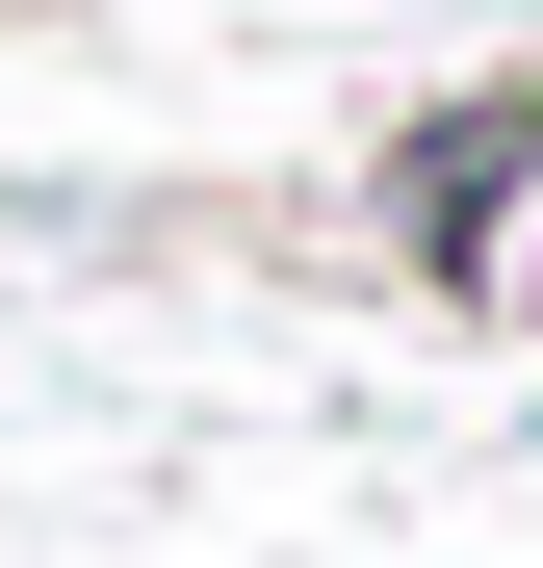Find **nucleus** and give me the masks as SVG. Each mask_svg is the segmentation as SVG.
Wrapping results in <instances>:
<instances>
[{"label":"nucleus","instance_id":"nucleus-1","mask_svg":"<svg viewBox=\"0 0 543 568\" xmlns=\"http://www.w3.org/2000/svg\"><path fill=\"white\" fill-rule=\"evenodd\" d=\"M543 207V78H440V104H389V155H362V233H389V284H440L466 311V258Z\"/></svg>","mask_w":543,"mask_h":568}]
</instances>
